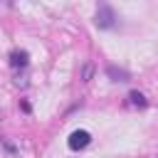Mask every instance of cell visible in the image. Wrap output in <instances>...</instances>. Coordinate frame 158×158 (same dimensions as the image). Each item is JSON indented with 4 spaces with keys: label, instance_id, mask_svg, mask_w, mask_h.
Returning <instances> with one entry per match:
<instances>
[{
    "label": "cell",
    "instance_id": "52a82bcc",
    "mask_svg": "<svg viewBox=\"0 0 158 158\" xmlns=\"http://www.w3.org/2000/svg\"><path fill=\"white\" fill-rule=\"evenodd\" d=\"M0 116H2V114H0Z\"/></svg>",
    "mask_w": 158,
    "mask_h": 158
},
{
    "label": "cell",
    "instance_id": "8992f818",
    "mask_svg": "<svg viewBox=\"0 0 158 158\" xmlns=\"http://www.w3.org/2000/svg\"><path fill=\"white\" fill-rule=\"evenodd\" d=\"M91 74H94V64H91V62H86V64H84V69H81V79H84V81H89V79H91Z\"/></svg>",
    "mask_w": 158,
    "mask_h": 158
},
{
    "label": "cell",
    "instance_id": "3957f363",
    "mask_svg": "<svg viewBox=\"0 0 158 158\" xmlns=\"http://www.w3.org/2000/svg\"><path fill=\"white\" fill-rule=\"evenodd\" d=\"M27 64H30V54H27L25 49H15V52H10V67L22 69V67H27Z\"/></svg>",
    "mask_w": 158,
    "mask_h": 158
},
{
    "label": "cell",
    "instance_id": "277c9868",
    "mask_svg": "<svg viewBox=\"0 0 158 158\" xmlns=\"http://www.w3.org/2000/svg\"><path fill=\"white\" fill-rule=\"evenodd\" d=\"M106 74H109L111 81H128V79H131V74H128L126 69L116 67V64H109V67H106Z\"/></svg>",
    "mask_w": 158,
    "mask_h": 158
},
{
    "label": "cell",
    "instance_id": "5b68a950",
    "mask_svg": "<svg viewBox=\"0 0 158 158\" xmlns=\"http://www.w3.org/2000/svg\"><path fill=\"white\" fill-rule=\"evenodd\" d=\"M128 104H131V106H138V109H143L148 101H146V96H143L141 91H131V94H128Z\"/></svg>",
    "mask_w": 158,
    "mask_h": 158
},
{
    "label": "cell",
    "instance_id": "6da1fadb",
    "mask_svg": "<svg viewBox=\"0 0 158 158\" xmlns=\"http://www.w3.org/2000/svg\"><path fill=\"white\" fill-rule=\"evenodd\" d=\"M94 22H96V27L99 30H111L114 25H116V12H114V7L111 5H99L96 7V15H94Z\"/></svg>",
    "mask_w": 158,
    "mask_h": 158
},
{
    "label": "cell",
    "instance_id": "7a4b0ae2",
    "mask_svg": "<svg viewBox=\"0 0 158 158\" xmlns=\"http://www.w3.org/2000/svg\"><path fill=\"white\" fill-rule=\"evenodd\" d=\"M89 143H91V133H89V131H84V128L72 131V136L67 138V146H69L72 151H84Z\"/></svg>",
    "mask_w": 158,
    "mask_h": 158
}]
</instances>
